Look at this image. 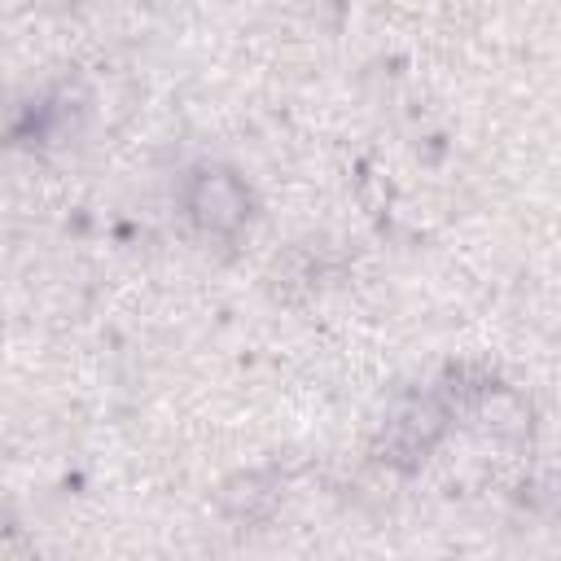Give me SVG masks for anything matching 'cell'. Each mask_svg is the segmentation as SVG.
<instances>
[{
  "instance_id": "cell-1",
  "label": "cell",
  "mask_w": 561,
  "mask_h": 561,
  "mask_svg": "<svg viewBox=\"0 0 561 561\" xmlns=\"http://www.w3.org/2000/svg\"><path fill=\"white\" fill-rule=\"evenodd\" d=\"M193 215L206 224V228H237L241 215H245V202H241V188L232 175H202L197 180V193H193Z\"/></svg>"
}]
</instances>
